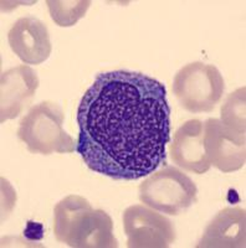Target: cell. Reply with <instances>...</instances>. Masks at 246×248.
Returning a JSON list of instances; mask_svg holds the SVG:
<instances>
[{
  "label": "cell",
  "mask_w": 246,
  "mask_h": 248,
  "mask_svg": "<svg viewBox=\"0 0 246 248\" xmlns=\"http://www.w3.org/2000/svg\"><path fill=\"white\" fill-rule=\"evenodd\" d=\"M76 150L92 171L138 180L165 164L170 108L162 82L132 71L99 74L77 110Z\"/></svg>",
  "instance_id": "1"
},
{
  "label": "cell",
  "mask_w": 246,
  "mask_h": 248,
  "mask_svg": "<svg viewBox=\"0 0 246 248\" xmlns=\"http://www.w3.org/2000/svg\"><path fill=\"white\" fill-rule=\"evenodd\" d=\"M56 240L74 248H117L114 222L103 210H94L86 199L70 195L54 209Z\"/></svg>",
  "instance_id": "2"
},
{
  "label": "cell",
  "mask_w": 246,
  "mask_h": 248,
  "mask_svg": "<svg viewBox=\"0 0 246 248\" xmlns=\"http://www.w3.org/2000/svg\"><path fill=\"white\" fill-rule=\"evenodd\" d=\"M64 112L56 103L41 102L20 121L17 137L34 154L72 153L75 143L64 130Z\"/></svg>",
  "instance_id": "3"
},
{
  "label": "cell",
  "mask_w": 246,
  "mask_h": 248,
  "mask_svg": "<svg viewBox=\"0 0 246 248\" xmlns=\"http://www.w3.org/2000/svg\"><path fill=\"white\" fill-rule=\"evenodd\" d=\"M225 83L219 70L204 62H192L178 71L173 92L181 107L192 113L212 112L223 97Z\"/></svg>",
  "instance_id": "4"
},
{
  "label": "cell",
  "mask_w": 246,
  "mask_h": 248,
  "mask_svg": "<svg viewBox=\"0 0 246 248\" xmlns=\"http://www.w3.org/2000/svg\"><path fill=\"white\" fill-rule=\"evenodd\" d=\"M194 181L174 167H165L139 185V200L150 209L177 215L197 202Z\"/></svg>",
  "instance_id": "5"
},
{
  "label": "cell",
  "mask_w": 246,
  "mask_h": 248,
  "mask_svg": "<svg viewBox=\"0 0 246 248\" xmlns=\"http://www.w3.org/2000/svg\"><path fill=\"white\" fill-rule=\"evenodd\" d=\"M123 227L130 248H167L176 240L172 221L143 205L125 210Z\"/></svg>",
  "instance_id": "6"
},
{
  "label": "cell",
  "mask_w": 246,
  "mask_h": 248,
  "mask_svg": "<svg viewBox=\"0 0 246 248\" xmlns=\"http://www.w3.org/2000/svg\"><path fill=\"white\" fill-rule=\"evenodd\" d=\"M204 148L210 165L220 171H236L245 165V134L231 129L220 119L209 118L204 123Z\"/></svg>",
  "instance_id": "7"
},
{
  "label": "cell",
  "mask_w": 246,
  "mask_h": 248,
  "mask_svg": "<svg viewBox=\"0 0 246 248\" xmlns=\"http://www.w3.org/2000/svg\"><path fill=\"white\" fill-rule=\"evenodd\" d=\"M8 41L12 51L26 65H40L50 57V35L45 24L37 17L17 19L9 30Z\"/></svg>",
  "instance_id": "8"
},
{
  "label": "cell",
  "mask_w": 246,
  "mask_h": 248,
  "mask_svg": "<svg viewBox=\"0 0 246 248\" xmlns=\"http://www.w3.org/2000/svg\"><path fill=\"white\" fill-rule=\"evenodd\" d=\"M39 87V77L29 66L21 65L1 74L0 122L14 119L30 105Z\"/></svg>",
  "instance_id": "9"
},
{
  "label": "cell",
  "mask_w": 246,
  "mask_h": 248,
  "mask_svg": "<svg viewBox=\"0 0 246 248\" xmlns=\"http://www.w3.org/2000/svg\"><path fill=\"white\" fill-rule=\"evenodd\" d=\"M173 161L187 171L204 174L210 169L204 148V123L199 119H190L179 128L173 137L170 145Z\"/></svg>",
  "instance_id": "10"
},
{
  "label": "cell",
  "mask_w": 246,
  "mask_h": 248,
  "mask_svg": "<svg viewBox=\"0 0 246 248\" xmlns=\"http://www.w3.org/2000/svg\"><path fill=\"white\" fill-rule=\"evenodd\" d=\"M246 242V212L241 207H225L210 221L198 248H241Z\"/></svg>",
  "instance_id": "11"
},
{
  "label": "cell",
  "mask_w": 246,
  "mask_h": 248,
  "mask_svg": "<svg viewBox=\"0 0 246 248\" xmlns=\"http://www.w3.org/2000/svg\"><path fill=\"white\" fill-rule=\"evenodd\" d=\"M51 19L59 26H74L87 13L91 1L86 0H48Z\"/></svg>",
  "instance_id": "12"
},
{
  "label": "cell",
  "mask_w": 246,
  "mask_h": 248,
  "mask_svg": "<svg viewBox=\"0 0 246 248\" xmlns=\"http://www.w3.org/2000/svg\"><path fill=\"white\" fill-rule=\"evenodd\" d=\"M246 88L241 87L230 93L221 106V122L239 133L245 134L246 128Z\"/></svg>",
  "instance_id": "13"
},
{
  "label": "cell",
  "mask_w": 246,
  "mask_h": 248,
  "mask_svg": "<svg viewBox=\"0 0 246 248\" xmlns=\"http://www.w3.org/2000/svg\"><path fill=\"white\" fill-rule=\"evenodd\" d=\"M44 226L39 222H34V221H28L26 222L25 229H24V237L28 241H41L44 238Z\"/></svg>",
  "instance_id": "14"
}]
</instances>
